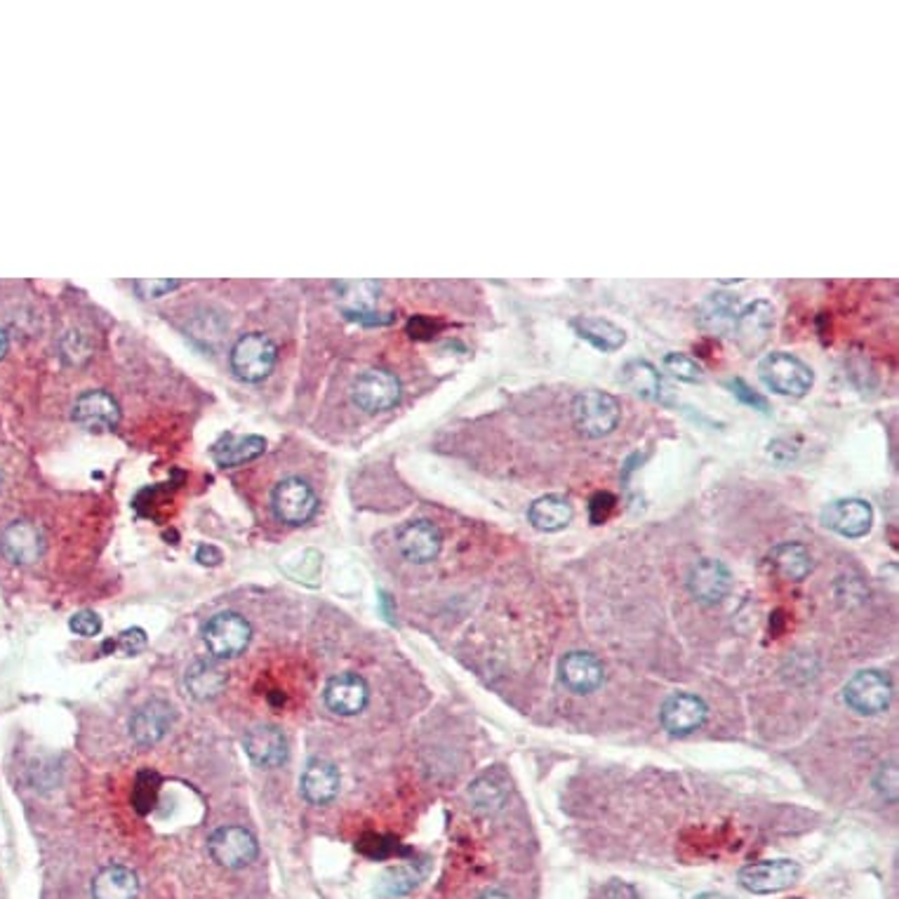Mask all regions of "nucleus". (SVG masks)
Masks as SVG:
<instances>
[{"mask_svg": "<svg viewBox=\"0 0 899 899\" xmlns=\"http://www.w3.org/2000/svg\"><path fill=\"white\" fill-rule=\"evenodd\" d=\"M196 560H198L201 566H219L221 554H219L215 547H201V549L196 551Z\"/></svg>", "mask_w": 899, "mask_h": 899, "instance_id": "obj_38", "label": "nucleus"}, {"mask_svg": "<svg viewBox=\"0 0 899 899\" xmlns=\"http://www.w3.org/2000/svg\"><path fill=\"white\" fill-rule=\"evenodd\" d=\"M174 287H180V281H137L135 291L139 297H160L166 293H172Z\"/></svg>", "mask_w": 899, "mask_h": 899, "instance_id": "obj_35", "label": "nucleus"}, {"mask_svg": "<svg viewBox=\"0 0 899 899\" xmlns=\"http://www.w3.org/2000/svg\"><path fill=\"white\" fill-rule=\"evenodd\" d=\"M271 509H274L281 523L299 527L316 516L318 494L307 480L285 478L271 494Z\"/></svg>", "mask_w": 899, "mask_h": 899, "instance_id": "obj_4", "label": "nucleus"}, {"mask_svg": "<svg viewBox=\"0 0 899 899\" xmlns=\"http://www.w3.org/2000/svg\"><path fill=\"white\" fill-rule=\"evenodd\" d=\"M227 683H229L227 671H224L215 660L191 662L184 673L186 693L198 702L215 699L217 695H221V690L227 687Z\"/></svg>", "mask_w": 899, "mask_h": 899, "instance_id": "obj_22", "label": "nucleus"}, {"mask_svg": "<svg viewBox=\"0 0 899 899\" xmlns=\"http://www.w3.org/2000/svg\"><path fill=\"white\" fill-rule=\"evenodd\" d=\"M139 880L127 866L109 864L92 880V899H137Z\"/></svg>", "mask_w": 899, "mask_h": 899, "instance_id": "obj_23", "label": "nucleus"}, {"mask_svg": "<svg viewBox=\"0 0 899 899\" xmlns=\"http://www.w3.org/2000/svg\"><path fill=\"white\" fill-rule=\"evenodd\" d=\"M246 751L252 763L262 767H278L287 759V740L276 726H257L246 735Z\"/></svg>", "mask_w": 899, "mask_h": 899, "instance_id": "obj_21", "label": "nucleus"}, {"mask_svg": "<svg viewBox=\"0 0 899 899\" xmlns=\"http://www.w3.org/2000/svg\"><path fill=\"white\" fill-rule=\"evenodd\" d=\"M737 297L730 293H714L697 307V323L706 332H728L737 318Z\"/></svg>", "mask_w": 899, "mask_h": 899, "instance_id": "obj_28", "label": "nucleus"}, {"mask_svg": "<svg viewBox=\"0 0 899 899\" xmlns=\"http://www.w3.org/2000/svg\"><path fill=\"white\" fill-rule=\"evenodd\" d=\"M69 629L83 638H94L102 631V617L94 610H80L69 619Z\"/></svg>", "mask_w": 899, "mask_h": 899, "instance_id": "obj_33", "label": "nucleus"}, {"mask_svg": "<svg viewBox=\"0 0 899 899\" xmlns=\"http://www.w3.org/2000/svg\"><path fill=\"white\" fill-rule=\"evenodd\" d=\"M574 332L587 340L591 346H596L599 351H617L626 342V332L617 328L613 320L599 318V316H577L572 320Z\"/></svg>", "mask_w": 899, "mask_h": 899, "instance_id": "obj_27", "label": "nucleus"}, {"mask_svg": "<svg viewBox=\"0 0 899 899\" xmlns=\"http://www.w3.org/2000/svg\"><path fill=\"white\" fill-rule=\"evenodd\" d=\"M174 724V709L166 699H149L141 704L130 718V735L141 747H153L170 732Z\"/></svg>", "mask_w": 899, "mask_h": 899, "instance_id": "obj_16", "label": "nucleus"}, {"mask_svg": "<svg viewBox=\"0 0 899 899\" xmlns=\"http://www.w3.org/2000/svg\"><path fill=\"white\" fill-rule=\"evenodd\" d=\"M843 697L853 712L862 716H876L880 712H886L890 706L892 685L886 673L874 671V669L860 671L847 681L843 690Z\"/></svg>", "mask_w": 899, "mask_h": 899, "instance_id": "obj_6", "label": "nucleus"}, {"mask_svg": "<svg viewBox=\"0 0 899 899\" xmlns=\"http://www.w3.org/2000/svg\"><path fill=\"white\" fill-rule=\"evenodd\" d=\"M73 420L86 431H111L121 422V410L106 391H86L76 400Z\"/></svg>", "mask_w": 899, "mask_h": 899, "instance_id": "obj_19", "label": "nucleus"}, {"mask_svg": "<svg viewBox=\"0 0 899 899\" xmlns=\"http://www.w3.org/2000/svg\"><path fill=\"white\" fill-rule=\"evenodd\" d=\"M730 389H732V394L742 400V403H747V406H751V408H759V410H767V403H765V398L763 396H759V394H753L747 384L742 382V379H732L730 382Z\"/></svg>", "mask_w": 899, "mask_h": 899, "instance_id": "obj_36", "label": "nucleus"}, {"mask_svg": "<svg viewBox=\"0 0 899 899\" xmlns=\"http://www.w3.org/2000/svg\"><path fill=\"white\" fill-rule=\"evenodd\" d=\"M144 648H147V634L144 629H127L123 634H118V638H111L104 644V652H121L125 657H133L139 655Z\"/></svg>", "mask_w": 899, "mask_h": 899, "instance_id": "obj_31", "label": "nucleus"}, {"mask_svg": "<svg viewBox=\"0 0 899 899\" xmlns=\"http://www.w3.org/2000/svg\"><path fill=\"white\" fill-rule=\"evenodd\" d=\"M266 450V441L262 436H234L227 433L213 445V459L219 467H238L260 457Z\"/></svg>", "mask_w": 899, "mask_h": 899, "instance_id": "obj_24", "label": "nucleus"}, {"mask_svg": "<svg viewBox=\"0 0 899 899\" xmlns=\"http://www.w3.org/2000/svg\"><path fill=\"white\" fill-rule=\"evenodd\" d=\"M340 770H337L330 761H311L301 773V794L314 806H328L340 794Z\"/></svg>", "mask_w": 899, "mask_h": 899, "instance_id": "obj_20", "label": "nucleus"}, {"mask_svg": "<svg viewBox=\"0 0 899 899\" xmlns=\"http://www.w3.org/2000/svg\"><path fill=\"white\" fill-rule=\"evenodd\" d=\"M619 373H622L619 382L636 396L648 398V400H662L667 389H664L660 371H657L652 363L636 359V361L626 363Z\"/></svg>", "mask_w": 899, "mask_h": 899, "instance_id": "obj_25", "label": "nucleus"}, {"mask_svg": "<svg viewBox=\"0 0 899 899\" xmlns=\"http://www.w3.org/2000/svg\"><path fill=\"white\" fill-rule=\"evenodd\" d=\"M706 716H709L706 704L697 695H690V693L671 695L660 712L664 730L676 737L697 732L706 724Z\"/></svg>", "mask_w": 899, "mask_h": 899, "instance_id": "obj_13", "label": "nucleus"}, {"mask_svg": "<svg viewBox=\"0 0 899 899\" xmlns=\"http://www.w3.org/2000/svg\"><path fill=\"white\" fill-rule=\"evenodd\" d=\"M337 291H340L346 299L359 301V309H365L367 304H373L375 297L379 295V283L375 281H361V283H337Z\"/></svg>", "mask_w": 899, "mask_h": 899, "instance_id": "obj_32", "label": "nucleus"}, {"mask_svg": "<svg viewBox=\"0 0 899 899\" xmlns=\"http://www.w3.org/2000/svg\"><path fill=\"white\" fill-rule=\"evenodd\" d=\"M207 847H210L213 860L221 866H227V869H243V866L254 862L257 853H260L254 837L243 827L217 829L210 837Z\"/></svg>", "mask_w": 899, "mask_h": 899, "instance_id": "obj_10", "label": "nucleus"}, {"mask_svg": "<svg viewBox=\"0 0 899 899\" xmlns=\"http://www.w3.org/2000/svg\"><path fill=\"white\" fill-rule=\"evenodd\" d=\"M252 629L238 613H219L205 624L203 640L215 660H231L250 646Z\"/></svg>", "mask_w": 899, "mask_h": 899, "instance_id": "obj_5", "label": "nucleus"}, {"mask_svg": "<svg viewBox=\"0 0 899 899\" xmlns=\"http://www.w3.org/2000/svg\"><path fill=\"white\" fill-rule=\"evenodd\" d=\"M695 899H730V897H726V895H716V892H704V895H699V897H695Z\"/></svg>", "mask_w": 899, "mask_h": 899, "instance_id": "obj_40", "label": "nucleus"}, {"mask_svg": "<svg viewBox=\"0 0 899 899\" xmlns=\"http://www.w3.org/2000/svg\"><path fill=\"white\" fill-rule=\"evenodd\" d=\"M822 523L841 537L857 539L869 535L874 525V509L864 500H837L822 511Z\"/></svg>", "mask_w": 899, "mask_h": 899, "instance_id": "obj_11", "label": "nucleus"}, {"mask_svg": "<svg viewBox=\"0 0 899 899\" xmlns=\"http://www.w3.org/2000/svg\"><path fill=\"white\" fill-rule=\"evenodd\" d=\"M278 359L276 344L262 332L243 334L231 349V371L240 382L257 384L271 375Z\"/></svg>", "mask_w": 899, "mask_h": 899, "instance_id": "obj_3", "label": "nucleus"}, {"mask_svg": "<svg viewBox=\"0 0 899 899\" xmlns=\"http://www.w3.org/2000/svg\"><path fill=\"white\" fill-rule=\"evenodd\" d=\"M560 681L574 695H591L603 685L605 669L596 655L574 650L560 660Z\"/></svg>", "mask_w": 899, "mask_h": 899, "instance_id": "obj_17", "label": "nucleus"}, {"mask_svg": "<svg viewBox=\"0 0 899 899\" xmlns=\"http://www.w3.org/2000/svg\"><path fill=\"white\" fill-rule=\"evenodd\" d=\"M800 878V866L792 860H767L749 864L740 872V886L753 895H773L792 888Z\"/></svg>", "mask_w": 899, "mask_h": 899, "instance_id": "obj_9", "label": "nucleus"}, {"mask_svg": "<svg viewBox=\"0 0 899 899\" xmlns=\"http://www.w3.org/2000/svg\"><path fill=\"white\" fill-rule=\"evenodd\" d=\"M5 351H8V334L5 330H0V359L5 356Z\"/></svg>", "mask_w": 899, "mask_h": 899, "instance_id": "obj_39", "label": "nucleus"}, {"mask_svg": "<svg viewBox=\"0 0 899 899\" xmlns=\"http://www.w3.org/2000/svg\"><path fill=\"white\" fill-rule=\"evenodd\" d=\"M759 377L770 391L779 396L800 398L812 389L815 375L810 365L803 363L794 353L773 351L759 363Z\"/></svg>", "mask_w": 899, "mask_h": 899, "instance_id": "obj_1", "label": "nucleus"}, {"mask_svg": "<svg viewBox=\"0 0 899 899\" xmlns=\"http://www.w3.org/2000/svg\"><path fill=\"white\" fill-rule=\"evenodd\" d=\"M662 365H664V371H667L671 377H676V379H681V382L695 384V382H702V379H704L702 365H699L695 359H690L687 353H667Z\"/></svg>", "mask_w": 899, "mask_h": 899, "instance_id": "obj_30", "label": "nucleus"}, {"mask_svg": "<svg viewBox=\"0 0 899 899\" xmlns=\"http://www.w3.org/2000/svg\"><path fill=\"white\" fill-rule=\"evenodd\" d=\"M615 509V497L610 494V492H599V494H593V500H591V504H589V511H591V523H603L607 516H610V511Z\"/></svg>", "mask_w": 899, "mask_h": 899, "instance_id": "obj_34", "label": "nucleus"}, {"mask_svg": "<svg viewBox=\"0 0 899 899\" xmlns=\"http://www.w3.org/2000/svg\"><path fill=\"white\" fill-rule=\"evenodd\" d=\"M344 314L346 318L359 320V323H365V326H387L394 320V316L389 314H375V311H365V309H346Z\"/></svg>", "mask_w": 899, "mask_h": 899, "instance_id": "obj_37", "label": "nucleus"}, {"mask_svg": "<svg viewBox=\"0 0 899 899\" xmlns=\"http://www.w3.org/2000/svg\"><path fill=\"white\" fill-rule=\"evenodd\" d=\"M775 330V307L765 299H756L735 318V342L744 353L761 351Z\"/></svg>", "mask_w": 899, "mask_h": 899, "instance_id": "obj_8", "label": "nucleus"}, {"mask_svg": "<svg viewBox=\"0 0 899 899\" xmlns=\"http://www.w3.org/2000/svg\"><path fill=\"white\" fill-rule=\"evenodd\" d=\"M770 566L775 568V572L789 582H800L806 580L812 570V556L810 551L803 547V544L786 542L770 551Z\"/></svg>", "mask_w": 899, "mask_h": 899, "instance_id": "obj_29", "label": "nucleus"}, {"mask_svg": "<svg viewBox=\"0 0 899 899\" xmlns=\"http://www.w3.org/2000/svg\"><path fill=\"white\" fill-rule=\"evenodd\" d=\"M527 521L539 533H558L572 521V504L560 494H547L533 502L527 511Z\"/></svg>", "mask_w": 899, "mask_h": 899, "instance_id": "obj_26", "label": "nucleus"}, {"mask_svg": "<svg viewBox=\"0 0 899 899\" xmlns=\"http://www.w3.org/2000/svg\"><path fill=\"white\" fill-rule=\"evenodd\" d=\"M351 398L367 414L391 410L400 400V382L389 371H365L351 387Z\"/></svg>", "mask_w": 899, "mask_h": 899, "instance_id": "obj_7", "label": "nucleus"}, {"mask_svg": "<svg viewBox=\"0 0 899 899\" xmlns=\"http://www.w3.org/2000/svg\"><path fill=\"white\" fill-rule=\"evenodd\" d=\"M687 589L704 605H718L732 589L730 570L714 558H704L690 570Z\"/></svg>", "mask_w": 899, "mask_h": 899, "instance_id": "obj_14", "label": "nucleus"}, {"mask_svg": "<svg viewBox=\"0 0 899 899\" xmlns=\"http://www.w3.org/2000/svg\"><path fill=\"white\" fill-rule=\"evenodd\" d=\"M443 535L431 521H410L398 533V551L408 558L410 564L424 566L441 554Z\"/></svg>", "mask_w": 899, "mask_h": 899, "instance_id": "obj_15", "label": "nucleus"}, {"mask_svg": "<svg viewBox=\"0 0 899 899\" xmlns=\"http://www.w3.org/2000/svg\"><path fill=\"white\" fill-rule=\"evenodd\" d=\"M326 704L328 709L340 716H356L361 714L367 699H371V687L359 673H340L328 681L326 685Z\"/></svg>", "mask_w": 899, "mask_h": 899, "instance_id": "obj_18", "label": "nucleus"}, {"mask_svg": "<svg viewBox=\"0 0 899 899\" xmlns=\"http://www.w3.org/2000/svg\"><path fill=\"white\" fill-rule=\"evenodd\" d=\"M622 408L615 396L599 389L582 391L572 400V422L587 439H603L619 424Z\"/></svg>", "mask_w": 899, "mask_h": 899, "instance_id": "obj_2", "label": "nucleus"}, {"mask_svg": "<svg viewBox=\"0 0 899 899\" xmlns=\"http://www.w3.org/2000/svg\"><path fill=\"white\" fill-rule=\"evenodd\" d=\"M0 549L14 566H34L45 551V537L31 521H14L3 530Z\"/></svg>", "mask_w": 899, "mask_h": 899, "instance_id": "obj_12", "label": "nucleus"}, {"mask_svg": "<svg viewBox=\"0 0 899 899\" xmlns=\"http://www.w3.org/2000/svg\"><path fill=\"white\" fill-rule=\"evenodd\" d=\"M480 899H511V897H507L504 892H488V895H483Z\"/></svg>", "mask_w": 899, "mask_h": 899, "instance_id": "obj_41", "label": "nucleus"}, {"mask_svg": "<svg viewBox=\"0 0 899 899\" xmlns=\"http://www.w3.org/2000/svg\"><path fill=\"white\" fill-rule=\"evenodd\" d=\"M0 480H3V476H0Z\"/></svg>", "mask_w": 899, "mask_h": 899, "instance_id": "obj_42", "label": "nucleus"}]
</instances>
